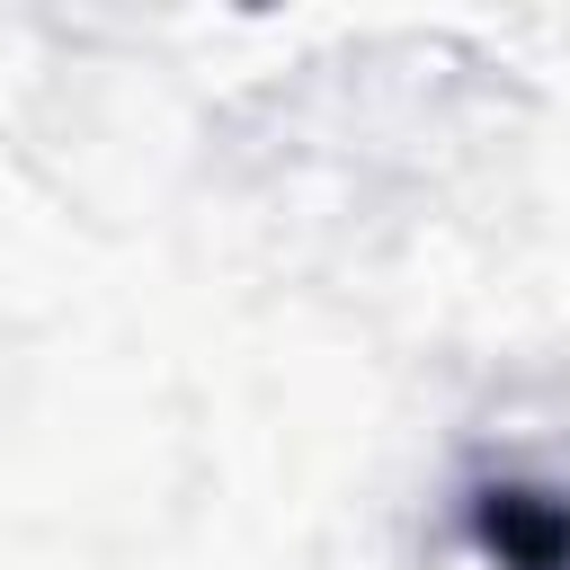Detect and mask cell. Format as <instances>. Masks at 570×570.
Here are the masks:
<instances>
[{
	"label": "cell",
	"mask_w": 570,
	"mask_h": 570,
	"mask_svg": "<svg viewBox=\"0 0 570 570\" xmlns=\"http://www.w3.org/2000/svg\"><path fill=\"white\" fill-rule=\"evenodd\" d=\"M472 543L499 570H570V499L534 481H481L472 490Z\"/></svg>",
	"instance_id": "cell-1"
}]
</instances>
